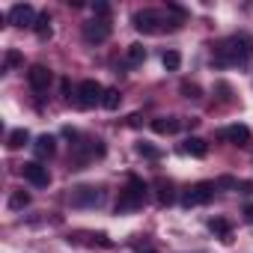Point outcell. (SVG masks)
I'll return each mask as SVG.
<instances>
[{"label":"cell","mask_w":253,"mask_h":253,"mask_svg":"<svg viewBox=\"0 0 253 253\" xmlns=\"http://www.w3.org/2000/svg\"><path fill=\"white\" fill-rule=\"evenodd\" d=\"M214 185H217V191H220V188H223V191H229V188H238V182H235L232 176H220Z\"/></svg>","instance_id":"cell-27"},{"label":"cell","mask_w":253,"mask_h":253,"mask_svg":"<svg viewBox=\"0 0 253 253\" xmlns=\"http://www.w3.org/2000/svg\"><path fill=\"white\" fill-rule=\"evenodd\" d=\"M143 60H146V48L140 42L128 45V51H125V66H140Z\"/></svg>","instance_id":"cell-17"},{"label":"cell","mask_w":253,"mask_h":253,"mask_svg":"<svg viewBox=\"0 0 253 253\" xmlns=\"http://www.w3.org/2000/svg\"><path fill=\"white\" fill-rule=\"evenodd\" d=\"M24 63V57H21V51H6V57H3V72H12V69H18Z\"/></svg>","instance_id":"cell-22"},{"label":"cell","mask_w":253,"mask_h":253,"mask_svg":"<svg viewBox=\"0 0 253 253\" xmlns=\"http://www.w3.org/2000/svg\"><path fill=\"white\" fill-rule=\"evenodd\" d=\"M110 33H113V27H110V21H104V18H92V21H86V24H84V39H86L89 45L107 42V39H110Z\"/></svg>","instance_id":"cell-6"},{"label":"cell","mask_w":253,"mask_h":253,"mask_svg":"<svg viewBox=\"0 0 253 253\" xmlns=\"http://www.w3.org/2000/svg\"><path fill=\"white\" fill-rule=\"evenodd\" d=\"M161 63H164V69H167V72H176V69L182 66V57H179V51H164Z\"/></svg>","instance_id":"cell-23"},{"label":"cell","mask_w":253,"mask_h":253,"mask_svg":"<svg viewBox=\"0 0 253 253\" xmlns=\"http://www.w3.org/2000/svg\"><path fill=\"white\" fill-rule=\"evenodd\" d=\"M220 137L235 143V146H247L250 143V128H247V125H229V128L220 131Z\"/></svg>","instance_id":"cell-13"},{"label":"cell","mask_w":253,"mask_h":253,"mask_svg":"<svg viewBox=\"0 0 253 253\" xmlns=\"http://www.w3.org/2000/svg\"><path fill=\"white\" fill-rule=\"evenodd\" d=\"M182 95H185V98H200L203 89H200L197 84H188V81H185V84H182Z\"/></svg>","instance_id":"cell-26"},{"label":"cell","mask_w":253,"mask_h":253,"mask_svg":"<svg viewBox=\"0 0 253 253\" xmlns=\"http://www.w3.org/2000/svg\"><path fill=\"white\" fill-rule=\"evenodd\" d=\"M33 30H36V36H39V39H51V15H48V12H42V15L36 18Z\"/></svg>","instance_id":"cell-19"},{"label":"cell","mask_w":253,"mask_h":253,"mask_svg":"<svg viewBox=\"0 0 253 253\" xmlns=\"http://www.w3.org/2000/svg\"><path fill=\"white\" fill-rule=\"evenodd\" d=\"M155 200H158V206H173L176 203V191H173L170 179H164V176L155 179Z\"/></svg>","instance_id":"cell-12"},{"label":"cell","mask_w":253,"mask_h":253,"mask_svg":"<svg viewBox=\"0 0 253 253\" xmlns=\"http://www.w3.org/2000/svg\"><path fill=\"white\" fill-rule=\"evenodd\" d=\"M60 86H63V95H66V98H72V84H69V81H63Z\"/></svg>","instance_id":"cell-31"},{"label":"cell","mask_w":253,"mask_h":253,"mask_svg":"<svg viewBox=\"0 0 253 253\" xmlns=\"http://www.w3.org/2000/svg\"><path fill=\"white\" fill-rule=\"evenodd\" d=\"M36 18H39V15L33 12L30 3H15V6L9 9V15H6V21H9L12 27H33Z\"/></svg>","instance_id":"cell-9"},{"label":"cell","mask_w":253,"mask_h":253,"mask_svg":"<svg viewBox=\"0 0 253 253\" xmlns=\"http://www.w3.org/2000/svg\"><path fill=\"white\" fill-rule=\"evenodd\" d=\"M146 182L140 176H128V182H125V188L119 191V200H116V211L119 214H128V211H137L143 209L146 203Z\"/></svg>","instance_id":"cell-2"},{"label":"cell","mask_w":253,"mask_h":253,"mask_svg":"<svg viewBox=\"0 0 253 253\" xmlns=\"http://www.w3.org/2000/svg\"><path fill=\"white\" fill-rule=\"evenodd\" d=\"M54 143H57V140H54L51 134H42V137H36V143H33V152H36V158H42V161H45V158H51V155H54V149H57Z\"/></svg>","instance_id":"cell-15"},{"label":"cell","mask_w":253,"mask_h":253,"mask_svg":"<svg viewBox=\"0 0 253 253\" xmlns=\"http://www.w3.org/2000/svg\"><path fill=\"white\" fill-rule=\"evenodd\" d=\"M137 152L143 158H161V149H155L152 143H137Z\"/></svg>","instance_id":"cell-25"},{"label":"cell","mask_w":253,"mask_h":253,"mask_svg":"<svg viewBox=\"0 0 253 253\" xmlns=\"http://www.w3.org/2000/svg\"><path fill=\"white\" fill-rule=\"evenodd\" d=\"M30 143V131L27 128H15V131H9V137H6V146L9 149H21V146H27Z\"/></svg>","instance_id":"cell-18"},{"label":"cell","mask_w":253,"mask_h":253,"mask_svg":"<svg viewBox=\"0 0 253 253\" xmlns=\"http://www.w3.org/2000/svg\"><path fill=\"white\" fill-rule=\"evenodd\" d=\"M122 104V95H119V89L116 86H110V89H104V98H101V107L104 110H116Z\"/></svg>","instance_id":"cell-20"},{"label":"cell","mask_w":253,"mask_h":253,"mask_svg":"<svg viewBox=\"0 0 253 253\" xmlns=\"http://www.w3.org/2000/svg\"><path fill=\"white\" fill-rule=\"evenodd\" d=\"M238 188H241V194H253V185H250V182H241Z\"/></svg>","instance_id":"cell-32"},{"label":"cell","mask_w":253,"mask_h":253,"mask_svg":"<svg viewBox=\"0 0 253 253\" xmlns=\"http://www.w3.org/2000/svg\"><path fill=\"white\" fill-rule=\"evenodd\" d=\"M134 30H140V33H161V30H167V21H164V15L161 12H155V9H140V12H134Z\"/></svg>","instance_id":"cell-4"},{"label":"cell","mask_w":253,"mask_h":253,"mask_svg":"<svg viewBox=\"0 0 253 253\" xmlns=\"http://www.w3.org/2000/svg\"><path fill=\"white\" fill-rule=\"evenodd\" d=\"M250 54H253V39L247 33H235L214 48V66H229V63L244 66L250 60Z\"/></svg>","instance_id":"cell-1"},{"label":"cell","mask_w":253,"mask_h":253,"mask_svg":"<svg viewBox=\"0 0 253 253\" xmlns=\"http://www.w3.org/2000/svg\"><path fill=\"white\" fill-rule=\"evenodd\" d=\"M69 200H72L75 209H92V206L101 203V194H98V188H92V185H81V188L72 191Z\"/></svg>","instance_id":"cell-8"},{"label":"cell","mask_w":253,"mask_h":253,"mask_svg":"<svg viewBox=\"0 0 253 253\" xmlns=\"http://www.w3.org/2000/svg\"><path fill=\"white\" fill-rule=\"evenodd\" d=\"M209 229H211V232H220L223 241H229V220H223V217H211V220H209Z\"/></svg>","instance_id":"cell-24"},{"label":"cell","mask_w":253,"mask_h":253,"mask_svg":"<svg viewBox=\"0 0 253 253\" xmlns=\"http://www.w3.org/2000/svg\"><path fill=\"white\" fill-rule=\"evenodd\" d=\"M27 81H30V89H33V92H48V86H51V81H54V72H51L48 66L36 63V66H30Z\"/></svg>","instance_id":"cell-7"},{"label":"cell","mask_w":253,"mask_h":253,"mask_svg":"<svg viewBox=\"0 0 253 253\" xmlns=\"http://www.w3.org/2000/svg\"><path fill=\"white\" fill-rule=\"evenodd\" d=\"M179 128H182V122L176 116H158V119H152V131L155 134H176Z\"/></svg>","instance_id":"cell-14"},{"label":"cell","mask_w":253,"mask_h":253,"mask_svg":"<svg viewBox=\"0 0 253 253\" xmlns=\"http://www.w3.org/2000/svg\"><path fill=\"white\" fill-rule=\"evenodd\" d=\"M214 191H217V185L214 182H197L194 188H188L185 194H182V206H206L211 197H214Z\"/></svg>","instance_id":"cell-5"},{"label":"cell","mask_w":253,"mask_h":253,"mask_svg":"<svg viewBox=\"0 0 253 253\" xmlns=\"http://www.w3.org/2000/svg\"><path fill=\"white\" fill-rule=\"evenodd\" d=\"M95 155H104L101 140H84V143H75V164H86V161L95 158Z\"/></svg>","instance_id":"cell-11"},{"label":"cell","mask_w":253,"mask_h":253,"mask_svg":"<svg viewBox=\"0 0 253 253\" xmlns=\"http://www.w3.org/2000/svg\"><path fill=\"white\" fill-rule=\"evenodd\" d=\"M244 220H247V223H253V203H250V206H244Z\"/></svg>","instance_id":"cell-30"},{"label":"cell","mask_w":253,"mask_h":253,"mask_svg":"<svg viewBox=\"0 0 253 253\" xmlns=\"http://www.w3.org/2000/svg\"><path fill=\"white\" fill-rule=\"evenodd\" d=\"M128 125H131V128H140V113H131L128 116Z\"/></svg>","instance_id":"cell-29"},{"label":"cell","mask_w":253,"mask_h":253,"mask_svg":"<svg viewBox=\"0 0 253 253\" xmlns=\"http://www.w3.org/2000/svg\"><path fill=\"white\" fill-rule=\"evenodd\" d=\"M21 173H24V179H27L33 188H48V185H51V173H48V167H42L39 161L24 164V167H21Z\"/></svg>","instance_id":"cell-10"},{"label":"cell","mask_w":253,"mask_h":253,"mask_svg":"<svg viewBox=\"0 0 253 253\" xmlns=\"http://www.w3.org/2000/svg\"><path fill=\"white\" fill-rule=\"evenodd\" d=\"M101 98H104V86H101L98 81H81L78 89H75V101H78V107H84V110L101 104Z\"/></svg>","instance_id":"cell-3"},{"label":"cell","mask_w":253,"mask_h":253,"mask_svg":"<svg viewBox=\"0 0 253 253\" xmlns=\"http://www.w3.org/2000/svg\"><path fill=\"white\" fill-rule=\"evenodd\" d=\"M182 149H185L188 155H194V158H206V155H209V143H206L203 137H188Z\"/></svg>","instance_id":"cell-16"},{"label":"cell","mask_w":253,"mask_h":253,"mask_svg":"<svg viewBox=\"0 0 253 253\" xmlns=\"http://www.w3.org/2000/svg\"><path fill=\"white\" fill-rule=\"evenodd\" d=\"M30 206V194L27 191H15L12 197H9V209L12 211H21V209H27Z\"/></svg>","instance_id":"cell-21"},{"label":"cell","mask_w":253,"mask_h":253,"mask_svg":"<svg viewBox=\"0 0 253 253\" xmlns=\"http://www.w3.org/2000/svg\"><path fill=\"white\" fill-rule=\"evenodd\" d=\"M92 12H95L98 18H104V21H107V15H110V6H107V3H95V6H92Z\"/></svg>","instance_id":"cell-28"}]
</instances>
